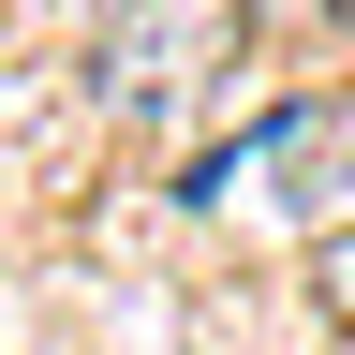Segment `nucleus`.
Segmentation results:
<instances>
[{
  "instance_id": "nucleus-1",
  "label": "nucleus",
  "mask_w": 355,
  "mask_h": 355,
  "mask_svg": "<svg viewBox=\"0 0 355 355\" xmlns=\"http://www.w3.org/2000/svg\"><path fill=\"white\" fill-rule=\"evenodd\" d=\"M193 207H207V222H252V237H311V252H326L340 222H355V89H311V104L252 119L237 148H207V163H193Z\"/></svg>"
},
{
  "instance_id": "nucleus-2",
  "label": "nucleus",
  "mask_w": 355,
  "mask_h": 355,
  "mask_svg": "<svg viewBox=\"0 0 355 355\" xmlns=\"http://www.w3.org/2000/svg\"><path fill=\"white\" fill-rule=\"evenodd\" d=\"M237 60V0H104L89 30V104L119 133H178Z\"/></svg>"
},
{
  "instance_id": "nucleus-3",
  "label": "nucleus",
  "mask_w": 355,
  "mask_h": 355,
  "mask_svg": "<svg viewBox=\"0 0 355 355\" xmlns=\"http://www.w3.org/2000/svg\"><path fill=\"white\" fill-rule=\"evenodd\" d=\"M311 296H326V311H340V340H355V222H340L326 252H311Z\"/></svg>"
},
{
  "instance_id": "nucleus-4",
  "label": "nucleus",
  "mask_w": 355,
  "mask_h": 355,
  "mask_svg": "<svg viewBox=\"0 0 355 355\" xmlns=\"http://www.w3.org/2000/svg\"><path fill=\"white\" fill-rule=\"evenodd\" d=\"M252 30H326V15H355V0H237Z\"/></svg>"
},
{
  "instance_id": "nucleus-5",
  "label": "nucleus",
  "mask_w": 355,
  "mask_h": 355,
  "mask_svg": "<svg viewBox=\"0 0 355 355\" xmlns=\"http://www.w3.org/2000/svg\"><path fill=\"white\" fill-rule=\"evenodd\" d=\"M340 355H355V340H340Z\"/></svg>"
}]
</instances>
